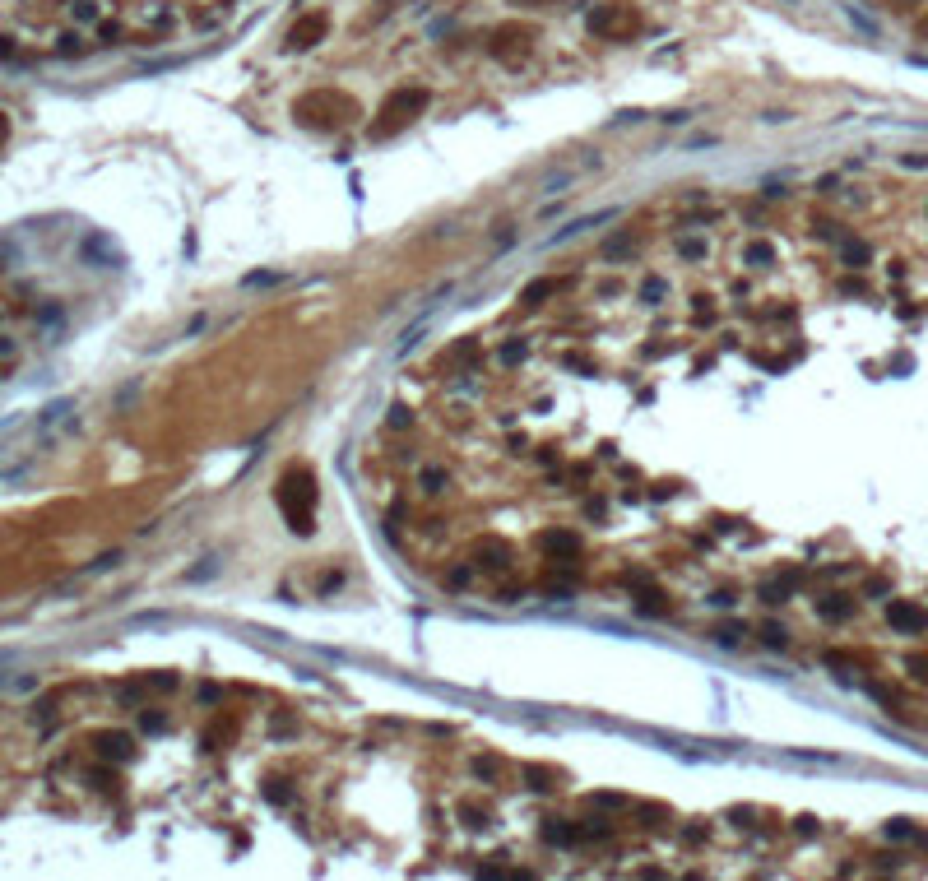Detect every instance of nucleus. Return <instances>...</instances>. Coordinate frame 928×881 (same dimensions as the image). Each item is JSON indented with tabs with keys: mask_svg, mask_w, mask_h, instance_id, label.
<instances>
[{
	"mask_svg": "<svg viewBox=\"0 0 928 881\" xmlns=\"http://www.w3.org/2000/svg\"><path fill=\"white\" fill-rule=\"evenodd\" d=\"M594 28H608V33H631V28H636V10H631V5H622V0H613L608 10L594 14Z\"/></svg>",
	"mask_w": 928,
	"mask_h": 881,
	"instance_id": "nucleus-1",
	"label": "nucleus"
},
{
	"mask_svg": "<svg viewBox=\"0 0 928 881\" xmlns=\"http://www.w3.org/2000/svg\"><path fill=\"white\" fill-rule=\"evenodd\" d=\"M924 28H928V19H924Z\"/></svg>",
	"mask_w": 928,
	"mask_h": 881,
	"instance_id": "nucleus-2",
	"label": "nucleus"
}]
</instances>
